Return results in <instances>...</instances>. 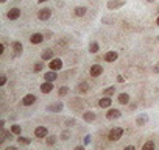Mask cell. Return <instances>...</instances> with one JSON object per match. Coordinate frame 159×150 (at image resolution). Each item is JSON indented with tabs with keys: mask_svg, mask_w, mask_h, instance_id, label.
<instances>
[{
	"mask_svg": "<svg viewBox=\"0 0 159 150\" xmlns=\"http://www.w3.org/2000/svg\"><path fill=\"white\" fill-rule=\"evenodd\" d=\"M122 136H123V128L122 127H114L108 133V139L109 141H119Z\"/></svg>",
	"mask_w": 159,
	"mask_h": 150,
	"instance_id": "6da1fadb",
	"label": "cell"
},
{
	"mask_svg": "<svg viewBox=\"0 0 159 150\" xmlns=\"http://www.w3.org/2000/svg\"><path fill=\"white\" fill-rule=\"evenodd\" d=\"M50 17H52L50 8H42V10L38 11V19H39V21H48Z\"/></svg>",
	"mask_w": 159,
	"mask_h": 150,
	"instance_id": "7a4b0ae2",
	"label": "cell"
},
{
	"mask_svg": "<svg viewBox=\"0 0 159 150\" xmlns=\"http://www.w3.org/2000/svg\"><path fill=\"white\" fill-rule=\"evenodd\" d=\"M89 73H91V77H98V75H102L103 73V67L100 66V64H92L91 66V69H89Z\"/></svg>",
	"mask_w": 159,
	"mask_h": 150,
	"instance_id": "3957f363",
	"label": "cell"
},
{
	"mask_svg": "<svg viewBox=\"0 0 159 150\" xmlns=\"http://www.w3.org/2000/svg\"><path fill=\"white\" fill-rule=\"evenodd\" d=\"M7 17H8L10 21L19 19V17H20V10H19V8H10L8 13H7Z\"/></svg>",
	"mask_w": 159,
	"mask_h": 150,
	"instance_id": "277c9868",
	"label": "cell"
},
{
	"mask_svg": "<svg viewBox=\"0 0 159 150\" xmlns=\"http://www.w3.org/2000/svg\"><path fill=\"white\" fill-rule=\"evenodd\" d=\"M48 66H50L52 70H59V69H62V59H59V58H52L50 63H48Z\"/></svg>",
	"mask_w": 159,
	"mask_h": 150,
	"instance_id": "5b68a950",
	"label": "cell"
},
{
	"mask_svg": "<svg viewBox=\"0 0 159 150\" xmlns=\"http://www.w3.org/2000/svg\"><path fill=\"white\" fill-rule=\"evenodd\" d=\"M36 100H38V99H36L34 94H27V96L22 99V105H24V106H31Z\"/></svg>",
	"mask_w": 159,
	"mask_h": 150,
	"instance_id": "8992f818",
	"label": "cell"
},
{
	"mask_svg": "<svg viewBox=\"0 0 159 150\" xmlns=\"http://www.w3.org/2000/svg\"><path fill=\"white\" fill-rule=\"evenodd\" d=\"M120 116H122V113H120L117 108H111V110H108V113H106V119H109V120L119 119Z\"/></svg>",
	"mask_w": 159,
	"mask_h": 150,
	"instance_id": "52a82bcc",
	"label": "cell"
},
{
	"mask_svg": "<svg viewBox=\"0 0 159 150\" xmlns=\"http://www.w3.org/2000/svg\"><path fill=\"white\" fill-rule=\"evenodd\" d=\"M34 136H36L38 139H44V138L48 136V130H47L45 127H38V128L34 130Z\"/></svg>",
	"mask_w": 159,
	"mask_h": 150,
	"instance_id": "ba28073f",
	"label": "cell"
},
{
	"mask_svg": "<svg viewBox=\"0 0 159 150\" xmlns=\"http://www.w3.org/2000/svg\"><path fill=\"white\" fill-rule=\"evenodd\" d=\"M44 39H45V36H44L42 33H39V31H38V33H33V35L30 36V42H31V44H41Z\"/></svg>",
	"mask_w": 159,
	"mask_h": 150,
	"instance_id": "9c48e42d",
	"label": "cell"
},
{
	"mask_svg": "<svg viewBox=\"0 0 159 150\" xmlns=\"http://www.w3.org/2000/svg\"><path fill=\"white\" fill-rule=\"evenodd\" d=\"M69 106H70L72 110H78V111H81V110H83V102H81V99H72V100H70V103H69Z\"/></svg>",
	"mask_w": 159,
	"mask_h": 150,
	"instance_id": "30bf717a",
	"label": "cell"
},
{
	"mask_svg": "<svg viewBox=\"0 0 159 150\" xmlns=\"http://www.w3.org/2000/svg\"><path fill=\"white\" fill-rule=\"evenodd\" d=\"M53 82H44L42 85H41V92H44V94H50L52 91H53Z\"/></svg>",
	"mask_w": 159,
	"mask_h": 150,
	"instance_id": "8fae6325",
	"label": "cell"
},
{
	"mask_svg": "<svg viewBox=\"0 0 159 150\" xmlns=\"http://www.w3.org/2000/svg\"><path fill=\"white\" fill-rule=\"evenodd\" d=\"M123 5H125V0H109L108 2V8L109 10H117V8H120Z\"/></svg>",
	"mask_w": 159,
	"mask_h": 150,
	"instance_id": "7c38bea8",
	"label": "cell"
},
{
	"mask_svg": "<svg viewBox=\"0 0 159 150\" xmlns=\"http://www.w3.org/2000/svg\"><path fill=\"white\" fill-rule=\"evenodd\" d=\"M105 61L106 63H114L117 58H119V53L117 52H114V50H111V52H108V53H105Z\"/></svg>",
	"mask_w": 159,
	"mask_h": 150,
	"instance_id": "4fadbf2b",
	"label": "cell"
},
{
	"mask_svg": "<svg viewBox=\"0 0 159 150\" xmlns=\"http://www.w3.org/2000/svg\"><path fill=\"white\" fill-rule=\"evenodd\" d=\"M98 105H100V108H109V106L112 105V99H111L109 96H105L103 99H100Z\"/></svg>",
	"mask_w": 159,
	"mask_h": 150,
	"instance_id": "5bb4252c",
	"label": "cell"
},
{
	"mask_svg": "<svg viewBox=\"0 0 159 150\" xmlns=\"http://www.w3.org/2000/svg\"><path fill=\"white\" fill-rule=\"evenodd\" d=\"M61 110H62V103H61V102L47 105V111H48V113H58V111H61Z\"/></svg>",
	"mask_w": 159,
	"mask_h": 150,
	"instance_id": "9a60e30c",
	"label": "cell"
},
{
	"mask_svg": "<svg viewBox=\"0 0 159 150\" xmlns=\"http://www.w3.org/2000/svg\"><path fill=\"white\" fill-rule=\"evenodd\" d=\"M83 119H84L86 122H94V120L97 119V114H95L94 111H84V113H83Z\"/></svg>",
	"mask_w": 159,
	"mask_h": 150,
	"instance_id": "2e32d148",
	"label": "cell"
},
{
	"mask_svg": "<svg viewBox=\"0 0 159 150\" xmlns=\"http://www.w3.org/2000/svg\"><path fill=\"white\" fill-rule=\"evenodd\" d=\"M56 78H58L56 70H52V69H50V70H48V72L44 75V80H45V82H55Z\"/></svg>",
	"mask_w": 159,
	"mask_h": 150,
	"instance_id": "e0dca14e",
	"label": "cell"
},
{
	"mask_svg": "<svg viewBox=\"0 0 159 150\" xmlns=\"http://www.w3.org/2000/svg\"><path fill=\"white\" fill-rule=\"evenodd\" d=\"M41 58H42V61H50V59L53 58V50H52V49H45V50L41 53Z\"/></svg>",
	"mask_w": 159,
	"mask_h": 150,
	"instance_id": "ac0fdd59",
	"label": "cell"
},
{
	"mask_svg": "<svg viewBox=\"0 0 159 150\" xmlns=\"http://www.w3.org/2000/svg\"><path fill=\"white\" fill-rule=\"evenodd\" d=\"M147 122H148V116H147L145 113H143V114H139V116H137V119H136L137 127H143Z\"/></svg>",
	"mask_w": 159,
	"mask_h": 150,
	"instance_id": "d6986e66",
	"label": "cell"
},
{
	"mask_svg": "<svg viewBox=\"0 0 159 150\" xmlns=\"http://www.w3.org/2000/svg\"><path fill=\"white\" fill-rule=\"evenodd\" d=\"M117 102H119L120 105H128V103H129V96H128L126 92H122V94H119Z\"/></svg>",
	"mask_w": 159,
	"mask_h": 150,
	"instance_id": "ffe728a7",
	"label": "cell"
},
{
	"mask_svg": "<svg viewBox=\"0 0 159 150\" xmlns=\"http://www.w3.org/2000/svg\"><path fill=\"white\" fill-rule=\"evenodd\" d=\"M73 13H75V16H78V17H83V16H86L88 8H86V7H76V8L73 10Z\"/></svg>",
	"mask_w": 159,
	"mask_h": 150,
	"instance_id": "44dd1931",
	"label": "cell"
},
{
	"mask_svg": "<svg viewBox=\"0 0 159 150\" xmlns=\"http://www.w3.org/2000/svg\"><path fill=\"white\" fill-rule=\"evenodd\" d=\"M13 50H14V55L19 56V55L22 53V50H24V45H22L19 41H16V42H13Z\"/></svg>",
	"mask_w": 159,
	"mask_h": 150,
	"instance_id": "7402d4cb",
	"label": "cell"
},
{
	"mask_svg": "<svg viewBox=\"0 0 159 150\" xmlns=\"http://www.w3.org/2000/svg\"><path fill=\"white\" fill-rule=\"evenodd\" d=\"M78 91L81 92V94H86L89 91V83L88 82H81V83L78 85Z\"/></svg>",
	"mask_w": 159,
	"mask_h": 150,
	"instance_id": "603a6c76",
	"label": "cell"
},
{
	"mask_svg": "<svg viewBox=\"0 0 159 150\" xmlns=\"http://www.w3.org/2000/svg\"><path fill=\"white\" fill-rule=\"evenodd\" d=\"M17 142L20 145H30L31 144V138H27V136H19L17 138Z\"/></svg>",
	"mask_w": 159,
	"mask_h": 150,
	"instance_id": "cb8c5ba5",
	"label": "cell"
},
{
	"mask_svg": "<svg viewBox=\"0 0 159 150\" xmlns=\"http://www.w3.org/2000/svg\"><path fill=\"white\" fill-rule=\"evenodd\" d=\"M98 50H100L98 42H95V41H94V42H91V44H89V52H91V53H97Z\"/></svg>",
	"mask_w": 159,
	"mask_h": 150,
	"instance_id": "d4e9b609",
	"label": "cell"
},
{
	"mask_svg": "<svg viewBox=\"0 0 159 150\" xmlns=\"http://www.w3.org/2000/svg\"><path fill=\"white\" fill-rule=\"evenodd\" d=\"M156 145H154V142L153 141H147L143 145H142V150H153Z\"/></svg>",
	"mask_w": 159,
	"mask_h": 150,
	"instance_id": "484cf974",
	"label": "cell"
},
{
	"mask_svg": "<svg viewBox=\"0 0 159 150\" xmlns=\"http://www.w3.org/2000/svg\"><path fill=\"white\" fill-rule=\"evenodd\" d=\"M11 131L16 134V136H20V133H22V128H20V125H11Z\"/></svg>",
	"mask_w": 159,
	"mask_h": 150,
	"instance_id": "4316f807",
	"label": "cell"
},
{
	"mask_svg": "<svg viewBox=\"0 0 159 150\" xmlns=\"http://www.w3.org/2000/svg\"><path fill=\"white\" fill-rule=\"evenodd\" d=\"M67 92H69V88H67V86H61V88L58 89V96H59V97L67 96Z\"/></svg>",
	"mask_w": 159,
	"mask_h": 150,
	"instance_id": "83f0119b",
	"label": "cell"
},
{
	"mask_svg": "<svg viewBox=\"0 0 159 150\" xmlns=\"http://www.w3.org/2000/svg\"><path fill=\"white\" fill-rule=\"evenodd\" d=\"M45 142H47V145H55L56 136H47V138H45Z\"/></svg>",
	"mask_w": 159,
	"mask_h": 150,
	"instance_id": "f1b7e54d",
	"label": "cell"
},
{
	"mask_svg": "<svg viewBox=\"0 0 159 150\" xmlns=\"http://www.w3.org/2000/svg\"><path fill=\"white\" fill-rule=\"evenodd\" d=\"M114 92H116V88H114V86H111V88H106V89L103 91V94H105V96H109V97H111Z\"/></svg>",
	"mask_w": 159,
	"mask_h": 150,
	"instance_id": "f546056e",
	"label": "cell"
},
{
	"mask_svg": "<svg viewBox=\"0 0 159 150\" xmlns=\"http://www.w3.org/2000/svg\"><path fill=\"white\" fill-rule=\"evenodd\" d=\"M59 138H61L62 141H67V139L70 138V131H67V130H64V131H61V134H59Z\"/></svg>",
	"mask_w": 159,
	"mask_h": 150,
	"instance_id": "4dcf8cb0",
	"label": "cell"
},
{
	"mask_svg": "<svg viewBox=\"0 0 159 150\" xmlns=\"http://www.w3.org/2000/svg\"><path fill=\"white\" fill-rule=\"evenodd\" d=\"M64 125L73 127V125H76V119H66V120H64Z\"/></svg>",
	"mask_w": 159,
	"mask_h": 150,
	"instance_id": "1f68e13d",
	"label": "cell"
},
{
	"mask_svg": "<svg viewBox=\"0 0 159 150\" xmlns=\"http://www.w3.org/2000/svg\"><path fill=\"white\" fill-rule=\"evenodd\" d=\"M33 69H34V72H41V70L44 69V63H36Z\"/></svg>",
	"mask_w": 159,
	"mask_h": 150,
	"instance_id": "d6a6232c",
	"label": "cell"
},
{
	"mask_svg": "<svg viewBox=\"0 0 159 150\" xmlns=\"http://www.w3.org/2000/svg\"><path fill=\"white\" fill-rule=\"evenodd\" d=\"M7 85V75H2L0 77V86H5Z\"/></svg>",
	"mask_w": 159,
	"mask_h": 150,
	"instance_id": "836d02e7",
	"label": "cell"
},
{
	"mask_svg": "<svg viewBox=\"0 0 159 150\" xmlns=\"http://www.w3.org/2000/svg\"><path fill=\"white\" fill-rule=\"evenodd\" d=\"M84 144H86V145H88V144H91V134L84 136Z\"/></svg>",
	"mask_w": 159,
	"mask_h": 150,
	"instance_id": "e575fe53",
	"label": "cell"
},
{
	"mask_svg": "<svg viewBox=\"0 0 159 150\" xmlns=\"http://www.w3.org/2000/svg\"><path fill=\"white\" fill-rule=\"evenodd\" d=\"M153 70H154L156 73H159V61H157V63L154 64V67H153Z\"/></svg>",
	"mask_w": 159,
	"mask_h": 150,
	"instance_id": "d590c367",
	"label": "cell"
},
{
	"mask_svg": "<svg viewBox=\"0 0 159 150\" xmlns=\"http://www.w3.org/2000/svg\"><path fill=\"white\" fill-rule=\"evenodd\" d=\"M117 82H119V83H123V82H125V78L122 77V75H119V77H117Z\"/></svg>",
	"mask_w": 159,
	"mask_h": 150,
	"instance_id": "8d00e7d4",
	"label": "cell"
},
{
	"mask_svg": "<svg viewBox=\"0 0 159 150\" xmlns=\"http://www.w3.org/2000/svg\"><path fill=\"white\" fill-rule=\"evenodd\" d=\"M3 127H5V119L0 120V128H3Z\"/></svg>",
	"mask_w": 159,
	"mask_h": 150,
	"instance_id": "74e56055",
	"label": "cell"
},
{
	"mask_svg": "<svg viewBox=\"0 0 159 150\" xmlns=\"http://www.w3.org/2000/svg\"><path fill=\"white\" fill-rule=\"evenodd\" d=\"M125 150H134V145H128V147H125Z\"/></svg>",
	"mask_w": 159,
	"mask_h": 150,
	"instance_id": "f35d334b",
	"label": "cell"
},
{
	"mask_svg": "<svg viewBox=\"0 0 159 150\" xmlns=\"http://www.w3.org/2000/svg\"><path fill=\"white\" fill-rule=\"evenodd\" d=\"M38 2H41V3H44V2H50V0H38Z\"/></svg>",
	"mask_w": 159,
	"mask_h": 150,
	"instance_id": "ab89813d",
	"label": "cell"
},
{
	"mask_svg": "<svg viewBox=\"0 0 159 150\" xmlns=\"http://www.w3.org/2000/svg\"><path fill=\"white\" fill-rule=\"evenodd\" d=\"M156 24H157V27H159V16H157V19H156Z\"/></svg>",
	"mask_w": 159,
	"mask_h": 150,
	"instance_id": "60d3db41",
	"label": "cell"
},
{
	"mask_svg": "<svg viewBox=\"0 0 159 150\" xmlns=\"http://www.w3.org/2000/svg\"><path fill=\"white\" fill-rule=\"evenodd\" d=\"M147 2H148V3H153V2H154V0H147Z\"/></svg>",
	"mask_w": 159,
	"mask_h": 150,
	"instance_id": "b9f144b4",
	"label": "cell"
},
{
	"mask_svg": "<svg viewBox=\"0 0 159 150\" xmlns=\"http://www.w3.org/2000/svg\"><path fill=\"white\" fill-rule=\"evenodd\" d=\"M7 2V0H0V3H5Z\"/></svg>",
	"mask_w": 159,
	"mask_h": 150,
	"instance_id": "7bdbcfd3",
	"label": "cell"
},
{
	"mask_svg": "<svg viewBox=\"0 0 159 150\" xmlns=\"http://www.w3.org/2000/svg\"><path fill=\"white\" fill-rule=\"evenodd\" d=\"M157 11H159V8H157Z\"/></svg>",
	"mask_w": 159,
	"mask_h": 150,
	"instance_id": "ee69618b",
	"label": "cell"
}]
</instances>
